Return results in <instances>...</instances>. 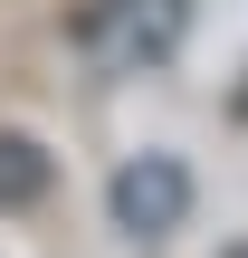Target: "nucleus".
<instances>
[{"label":"nucleus","mask_w":248,"mask_h":258,"mask_svg":"<svg viewBox=\"0 0 248 258\" xmlns=\"http://www.w3.org/2000/svg\"><path fill=\"white\" fill-rule=\"evenodd\" d=\"M191 29V0H86L76 10V57L96 77H143L182 48Z\"/></svg>","instance_id":"obj_1"},{"label":"nucleus","mask_w":248,"mask_h":258,"mask_svg":"<svg viewBox=\"0 0 248 258\" xmlns=\"http://www.w3.org/2000/svg\"><path fill=\"white\" fill-rule=\"evenodd\" d=\"M105 211H115L124 239H162V230L191 220V172H182L172 153H134V163L105 182Z\"/></svg>","instance_id":"obj_2"},{"label":"nucleus","mask_w":248,"mask_h":258,"mask_svg":"<svg viewBox=\"0 0 248 258\" xmlns=\"http://www.w3.org/2000/svg\"><path fill=\"white\" fill-rule=\"evenodd\" d=\"M38 191H48V153L29 134H0V211H29Z\"/></svg>","instance_id":"obj_3"}]
</instances>
